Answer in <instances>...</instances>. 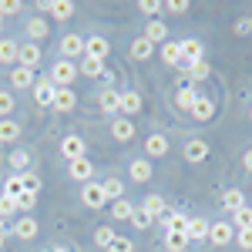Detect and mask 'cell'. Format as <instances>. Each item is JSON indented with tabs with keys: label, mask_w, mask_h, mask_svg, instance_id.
Segmentation results:
<instances>
[{
	"label": "cell",
	"mask_w": 252,
	"mask_h": 252,
	"mask_svg": "<svg viewBox=\"0 0 252 252\" xmlns=\"http://www.w3.org/2000/svg\"><path fill=\"white\" fill-rule=\"evenodd\" d=\"M34 202H37V195H34V192H24L17 198V209H34Z\"/></svg>",
	"instance_id": "obj_48"
},
{
	"label": "cell",
	"mask_w": 252,
	"mask_h": 252,
	"mask_svg": "<svg viewBox=\"0 0 252 252\" xmlns=\"http://www.w3.org/2000/svg\"><path fill=\"white\" fill-rule=\"evenodd\" d=\"M232 229L239 232V229H252V209H239V212H232Z\"/></svg>",
	"instance_id": "obj_33"
},
{
	"label": "cell",
	"mask_w": 252,
	"mask_h": 252,
	"mask_svg": "<svg viewBox=\"0 0 252 252\" xmlns=\"http://www.w3.org/2000/svg\"><path fill=\"white\" fill-rule=\"evenodd\" d=\"M161 61L165 64H182V40L175 44V40H165L161 44Z\"/></svg>",
	"instance_id": "obj_22"
},
{
	"label": "cell",
	"mask_w": 252,
	"mask_h": 252,
	"mask_svg": "<svg viewBox=\"0 0 252 252\" xmlns=\"http://www.w3.org/2000/svg\"><path fill=\"white\" fill-rule=\"evenodd\" d=\"M205 155H209V145H205L202 138H192V141H185V161L198 165V161H205Z\"/></svg>",
	"instance_id": "obj_6"
},
{
	"label": "cell",
	"mask_w": 252,
	"mask_h": 252,
	"mask_svg": "<svg viewBox=\"0 0 252 252\" xmlns=\"http://www.w3.org/2000/svg\"><path fill=\"white\" fill-rule=\"evenodd\" d=\"M51 14H54V17H71V14H74V3H71V0H51Z\"/></svg>",
	"instance_id": "obj_36"
},
{
	"label": "cell",
	"mask_w": 252,
	"mask_h": 252,
	"mask_svg": "<svg viewBox=\"0 0 252 252\" xmlns=\"http://www.w3.org/2000/svg\"><path fill=\"white\" fill-rule=\"evenodd\" d=\"M17 51H20V44L17 40H0V64H10V61H17Z\"/></svg>",
	"instance_id": "obj_29"
},
{
	"label": "cell",
	"mask_w": 252,
	"mask_h": 252,
	"mask_svg": "<svg viewBox=\"0 0 252 252\" xmlns=\"http://www.w3.org/2000/svg\"><path fill=\"white\" fill-rule=\"evenodd\" d=\"M128 175H131V182H135V185L148 182V178H152V161H148V158H135V161L128 165Z\"/></svg>",
	"instance_id": "obj_10"
},
{
	"label": "cell",
	"mask_w": 252,
	"mask_h": 252,
	"mask_svg": "<svg viewBox=\"0 0 252 252\" xmlns=\"http://www.w3.org/2000/svg\"><path fill=\"white\" fill-rule=\"evenodd\" d=\"M249 118H252V111H249Z\"/></svg>",
	"instance_id": "obj_57"
},
{
	"label": "cell",
	"mask_w": 252,
	"mask_h": 252,
	"mask_svg": "<svg viewBox=\"0 0 252 252\" xmlns=\"http://www.w3.org/2000/svg\"><path fill=\"white\" fill-rule=\"evenodd\" d=\"M128 222H131V225H135V229H148V225H152V215L145 212V209H135V212H131V219H128Z\"/></svg>",
	"instance_id": "obj_40"
},
{
	"label": "cell",
	"mask_w": 252,
	"mask_h": 252,
	"mask_svg": "<svg viewBox=\"0 0 252 252\" xmlns=\"http://www.w3.org/2000/svg\"><path fill=\"white\" fill-rule=\"evenodd\" d=\"M44 252H51V249H44Z\"/></svg>",
	"instance_id": "obj_56"
},
{
	"label": "cell",
	"mask_w": 252,
	"mask_h": 252,
	"mask_svg": "<svg viewBox=\"0 0 252 252\" xmlns=\"http://www.w3.org/2000/svg\"><path fill=\"white\" fill-rule=\"evenodd\" d=\"M14 212H17V202H10V198L0 195V219H10Z\"/></svg>",
	"instance_id": "obj_44"
},
{
	"label": "cell",
	"mask_w": 252,
	"mask_h": 252,
	"mask_svg": "<svg viewBox=\"0 0 252 252\" xmlns=\"http://www.w3.org/2000/svg\"><path fill=\"white\" fill-rule=\"evenodd\" d=\"M0 246H3V235H0Z\"/></svg>",
	"instance_id": "obj_54"
},
{
	"label": "cell",
	"mask_w": 252,
	"mask_h": 252,
	"mask_svg": "<svg viewBox=\"0 0 252 252\" xmlns=\"http://www.w3.org/2000/svg\"><path fill=\"white\" fill-rule=\"evenodd\" d=\"M195 97H198V91H195V88H189V84H185V88H182V91H178V97H175V101H178V108H185V111H192Z\"/></svg>",
	"instance_id": "obj_34"
},
{
	"label": "cell",
	"mask_w": 252,
	"mask_h": 252,
	"mask_svg": "<svg viewBox=\"0 0 252 252\" xmlns=\"http://www.w3.org/2000/svg\"><path fill=\"white\" fill-rule=\"evenodd\" d=\"M74 104H78V94L71 88H58L54 91V111H71Z\"/></svg>",
	"instance_id": "obj_14"
},
{
	"label": "cell",
	"mask_w": 252,
	"mask_h": 252,
	"mask_svg": "<svg viewBox=\"0 0 252 252\" xmlns=\"http://www.w3.org/2000/svg\"><path fill=\"white\" fill-rule=\"evenodd\" d=\"M10 84L20 88V91L31 88V84H34V71H31V67H14V71H10Z\"/></svg>",
	"instance_id": "obj_23"
},
{
	"label": "cell",
	"mask_w": 252,
	"mask_h": 252,
	"mask_svg": "<svg viewBox=\"0 0 252 252\" xmlns=\"http://www.w3.org/2000/svg\"><path fill=\"white\" fill-rule=\"evenodd\" d=\"M209 239H212L215 246H229L235 239V229L229 222H215V225H209Z\"/></svg>",
	"instance_id": "obj_5"
},
{
	"label": "cell",
	"mask_w": 252,
	"mask_h": 252,
	"mask_svg": "<svg viewBox=\"0 0 252 252\" xmlns=\"http://www.w3.org/2000/svg\"><path fill=\"white\" fill-rule=\"evenodd\" d=\"M10 111H14V97L7 91H0V115H10Z\"/></svg>",
	"instance_id": "obj_47"
},
{
	"label": "cell",
	"mask_w": 252,
	"mask_h": 252,
	"mask_svg": "<svg viewBox=\"0 0 252 252\" xmlns=\"http://www.w3.org/2000/svg\"><path fill=\"white\" fill-rule=\"evenodd\" d=\"M168 10H172V14H185V10H189V3H185V0H172V3H168Z\"/></svg>",
	"instance_id": "obj_50"
},
{
	"label": "cell",
	"mask_w": 252,
	"mask_h": 252,
	"mask_svg": "<svg viewBox=\"0 0 252 252\" xmlns=\"http://www.w3.org/2000/svg\"><path fill=\"white\" fill-rule=\"evenodd\" d=\"M145 152H148L152 158L168 155V138H165V135H152L148 141H145Z\"/></svg>",
	"instance_id": "obj_21"
},
{
	"label": "cell",
	"mask_w": 252,
	"mask_h": 252,
	"mask_svg": "<svg viewBox=\"0 0 252 252\" xmlns=\"http://www.w3.org/2000/svg\"><path fill=\"white\" fill-rule=\"evenodd\" d=\"M161 225H165V232H189V219L182 212H165L161 215Z\"/></svg>",
	"instance_id": "obj_12"
},
{
	"label": "cell",
	"mask_w": 252,
	"mask_h": 252,
	"mask_svg": "<svg viewBox=\"0 0 252 252\" xmlns=\"http://www.w3.org/2000/svg\"><path fill=\"white\" fill-rule=\"evenodd\" d=\"M145 37L152 40V44H165V40H168V27H165V20H148Z\"/></svg>",
	"instance_id": "obj_18"
},
{
	"label": "cell",
	"mask_w": 252,
	"mask_h": 252,
	"mask_svg": "<svg viewBox=\"0 0 252 252\" xmlns=\"http://www.w3.org/2000/svg\"><path fill=\"white\" fill-rule=\"evenodd\" d=\"M67 172L74 182H88L91 175H94V165L88 161V158H74V161H67Z\"/></svg>",
	"instance_id": "obj_7"
},
{
	"label": "cell",
	"mask_w": 252,
	"mask_h": 252,
	"mask_svg": "<svg viewBox=\"0 0 252 252\" xmlns=\"http://www.w3.org/2000/svg\"><path fill=\"white\" fill-rule=\"evenodd\" d=\"M47 31H51V27H47V20H27V34H31L34 40L47 37Z\"/></svg>",
	"instance_id": "obj_39"
},
{
	"label": "cell",
	"mask_w": 252,
	"mask_h": 252,
	"mask_svg": "<svg viewBox=\"0 0 252 252\" xmlns=\"http://www.w3.org/2000/svg\"><path fill=\"white\" fill-rule=\"evenodd\" d=\"M111 239H115V232H111L108 225H101V229L94 232V246H101V249H108V246H111Z\"/></svg>",
	"instance_id": "obj_42"
},
{
	"label": "cell",
	"mask_w": 252,
	"mask_h": 252,
	"mask_svg": "<svg viewBox=\"0 0 252 252\" xmlns=\"http://www.w3.org/2000/svg\"><path fill=\"white\" fill-rule=\"evenodd\" d=\"M17 138H20V125L10 121V118H3L0 121V141H17Z\"/></svg>",
	"instance_id": "obj_30"
},
{
	"label": "cell",
	"mask_w": 252,
	"mask_h": 252,
	"mask_svg": "<svg viewBox=\"0 0 252 252\" xmlns=\"http://www.w3.org/2000/svg\"><path fill=\"white\" fill-rule=\"evenodd\" d=\"M202 40H182V67H189V64H195V61H202Z\"/></svg>",
	"instance_id": "obj_8"
},
{
	"label": "cell",
	"mask_w": 252,
	"mask_h": 252,
	"mask_svg": "<svg viewBox=\"0 0 252 252\" xmlns=\"http://www.w3.org/2000/svg\"><path fill=\"white\" fill-rule=\"evenodd\" d=\"M152 54H155V44H152L148 37H135L131 40V58L135 61H148Z\"/></svg>",
	"instance_id": "obj_20"
},
{
	"label": "cell",
	"mask_w": 252,
	"mask_h": 252,
	"mask_svg": "<svg viewBox=\"0 0 252 252\" xmlns=\"http://www.w3.org/2000/svg\"><path fill=\"white\" fill-rule=\"evenodd\" d=\"M17 10H20L17 0H7V3H0V17H3V14H17Z\"/></svg>",
	"instance_id": "obj_49"
},
{
	"label": "cell",
	"mask_w": 252,
	"mask_h": 252,
	"mask_svg": "<svg viewBox=\"0 0 252 252\" xmlns=\"http://www.w3.org/2000/svg\"><path fill=\"white\" fill-rule=\"evenodd\" d=\"M131 212H135V205H131L128 198H118V202H111V215H115V219H131Z\"/></svg>",
	"instance_id": "obj_35"
},
{
	"label": "cell",
	"mask_w": 252,
	"mask_h": 252,
	"mask_svg": "<svg viewBox=\"0 0 252 252\" xmlns=\"http://www.w3.org/2000/svg\"><path fill=\"white\" fill-rule=\"evenodd\" d=\"M141 111V94L138 91H125L121 94V115H138Z\"/></svg>",
	"instance_id": "obj_24"
},
{
	"label": "cell",
	"mask_w": 252,
	"mask_h": 252,
	"mask_svg": "<svg viewBox=\"0 0 252 252\" xmlns=\"http://www.w3.org/2000/svg\"><path fill=\"white\" fill-rule=\"evenodd\" d=\"M24 192H27V182H24V175H14V178H7V182H3V198L17 202Z\"/></svg>",
	"instance_id": "obj_13"
},
{
	"label": "cell",
	"mask_w": 252,
	"mask_h": 252,
	"mask_svg": "<svg viewBox=\"0 0 252 252\" xmlns=\"http://www.w3.org/2000/svg\"><path fill=\"white\" fill-rule=\"evenodd\" d=\"M10 165H14V168H27V165H31V152H14V155H10Z\"/></svg>",
	"instance_id": "obj_43"
},
{
	"label": "cell",
	"mask_w": 252,
	"mask_h": 252,
	"mask_svg": "<svg viewBox=\"0 0 252 252\" xmlns=\"http://www.w3.org/2000/svg\"><path fill=\"white\" fill-rule=\"evenodd\" d=\"M61 155L67 158V161L84 158V138H81V135H67L64 141H61Z\"/></svg>",
	"instance_id": "obj_3"
},
{
	"label": "cell",
	"mask_w": 252,
	"mask_h": 252,
	"mask_svg": "<svg viewBox=\"0 0 252 252\" xmlns=\"http://www.w3.org/2000/svg\"><path fill=\"white\" fill-rule=\"evenodd\" d=\"M17 61H20V67H31V71H34V67L40 64V47H37V44L20 47V51H17Z\"/></svg>",
	"instance_id": "obj_15"
},
{
	"label": "cell",
	"mask_w": 252,
	"mask_h": 252,
	"mask_svg": "<svg viewBox=\"0 0 252 252\" xmlns=\"http://www.w3.org/2000/svg\"><path fill=\"white\" fill-rule=\"evenodd\" d=\"M165 249L168 252H185L189 249V235L185 232H165Z\"/></svg>",
	"instance_id": "obj_25"
},
{
	"label": "cell",
	"mask_w": 252,
	"mask_h": 252,
	"mask_svg": "<svg viewBox=\"0 0 252 252\" xmlns=\"http://www.w3.org/2000/svg\"><path fill=\"white\" fill-rule=\"evenodd\" d=\"M189 239H209V222L205 219H189Z\"/></svg>",
	"instance_id": "obj_32"
},
{
	"label": "cell",
	"mask_w": 252,
	"mask_h": 252,
	"mask_svg": "<svg viewBox=\"0 0 252 252\" xmlns=\"http://www.w3.org/2000/svg\"><path fill=\"white\" fill-rule=\"evenodd\" d=\"M235 242H239L242 249H252V229H239V232H235Z\"/></svg>",
	"instance_id": "obj_46"
},
{
	"label": "cell",
	"mask_w": 252,
	"mask_h": 252,
	"mask_svg": "<svg viewBox=\"0 0 252 252\" xmlns=\"http://www.w3.org/2000/svg\"><path fill=\"white\" fill-rule=\"evenodd\" d=\"M78 74H88V78H104V61H97V58H81V67H78Z\"/></svg>",
	"instance_id": "obj_19"
},
{
	"label": "cell",
	"mask_w": 252,
	"mask_h": 252,
	"mask_svg": "<svg viewBox=\"0 0 252 252\" xmlns=\"http://www.w3.org/2000/svg\"><path fill=\"white\" fill-rule=\"evenodd\" d=\"M111 135H115L118 141H131V138H135V125H131L128 118H115V121H111Z\"/></svg>",
	"instance_id": "obj_17"
},
{
	"label": "cell",
	"mask_w": 252,
	"mask_h": 252,
	"mask_svg": "<svg viewBox=\"0 0 252 252\" xmlns=\"http://www.w3.org/2000/svg\"><path fill=\"white\" fill-rule=\"evenodd\" d=\"M14 235H17V239H34V235H37V222H34L31 215H24L17 225H14Z\"/></svg>",
	"instance_id": "obj_27"
},
{
	"label": "cell",
	"mask_w": 252,
	"mask_h": 252,
	"mask_svg": "<svg viewBox=\"0 0 252 252\" xmlns=\"http://www.w3.org/2000/svg\"><path fill=\"white\" fill-rule=\"evenodd\" d=\"M108 51H111V47H108V40L104 37H88L84 40V54H88V58H97V61H108Z\"/></svg>",
	"instance_id": "obj_9"
},
{
	"label": "cell",
	"mask_w": 252,
	"mask_h": 252,
	"mask_svg": "<svg viewBox=\"0 0 252 252\" xmlns=\"http://www.w3.org/2000/svg\"><path fill=\"white\" fill-rule=\"evenodd\" d=\"M141 209H145L148 215H161L165 212V202H161V195H148V198L141 202Z\"/></svg>",
	"instance_id": "obj_38"
},
{
	"label": "cell",
	"mask_w": 252,
	"mask_h": 252,
	"mask_svg": "<svg viewBox=\"0 0 252 252\" xmlns=\"http://www.w3.org/2000/svg\"><path fill=\"white\" fill-rule=\"evenodd\" d=\"M138 7H141V14H148V17H155V14H161V3H155V0H141Z\"/></svg>",
	"instance_id": "obj_45"
},
{
	"label": "cell",
	"mask_w": 252,
	"mask_h": 252,
	"mask_svg": "<svg viewBox=\"0 0 252 252\" xmlns=\"http://www.w3.org/2000/svg\"><path fill=\"white\" fill-rule=\"evenodd\" d=\"M0 235H3V219H0Z\"/></svg>",
	"instance_id": "obj_53"
},
{
	"label": "cell",
	"mask_w": 252,
	"mask_h": 252,
	"mask_svg": "<svg viewBox=\"0 0 252 252\" xmlns=\"http://www.w3.org/2000/svg\"><path fill=\"white\" fill-rule=\"evenodd\" d=\"M0 27H3V17H0Z\"/></svg>",
	"instance_id": "obj_55"
},
{
	"label": "cell",
	"mask_w": 252,
	"mask_h": 252,
	"mask_svg": "<svg viewBox=\"0 0 252 252\" xmlns=\"http://www.w3.org/2000/svg\"><path fill=\"white\" fill-rule=\"evenodd\" d=\"M81 198H84V205H88V209H104V205H108L104 189H101L97 182H88V185L81 189Z\"/></svg>",
	"instance_id": "obj_2"
},
{
	"label": "cell",
	"mask_w": 252,
	"mask_h": 252,
	"mask_svg": "<svg viewBox=\"0 0 252 252\" xmlns=\"http://www.w3.org/2000/svg\"><path fill=\"white\" fill-rule=\"evenodd\" d=\"M101 189H104V198H111V202L125 198V182H118V178H108V182H101Z\"/></svg>",
	"instance_id": "obj_28"
},
{
	"label": "cell",
	"mask_w": 252,
	"mask_h": 252,
	"mask_svg": "<svg viewBox=\"0 0 252 252\" xmlns=\"http://www.w3.org/2000/svg\"><path fill=\"white\" fill-rule=\"evenodd\" d=\"M101 108H104L108 115H118V111H121V94H118V91H104V94H101Z\"/></svg>",
	"instance_id": "obj_31"
},
{
	"label": "cell",
	"mask_w": 252,
	"mask_h": 252,
	"mask_svg": "<svg viewBox=\"0 0 252 252\" xmlns=\"http://www.w3.org/2000/svg\"><path fill=\"white\" fill-rule=\"evenodd\" d=\"M242 168H246V172H252V152H246V155H242Z\"/></svg>",
	"instance_id": "obj_52"
},
{
	"label": "cell",
	"mask_w": 252,
	"mask_h": 252,
	"mask_svg": "<svg viewBox=\"0 0 252 252\" xmlns=\"http://www.w3.org/2000/svg\"><path fill=\"white\" fill-rule=\"evenodd\" d=\"M249 31H252V17H246V20L235 24V34H249Z\"/></svg>",
	"instance_id": "obj_51"
},
{
	"label": "cell",
	"mask_w": 252,
	"mask_h": 252,
	"mask_svg": "<svg viewBox=\"0 0 252 252\" xmlns=\"http://www.w3.org/2000/svg\"><path fill=\"white\" fill-rule=\"evenodd\" d=\"M185 71L192 74V81H205V78H209V61H205V58L195 61V64H189V67H185Z\"/></svg>",
	"instance_id": "obj_37"
},
{
	"label": "cell",
	"mask_w": 252,
	"mask_h": 252,
	"mask_svg": "<svg viewBox=\"0 0 252 252\" xmlns=\"http://www.w3.org/2000/svg\"><path fill=\"white\" fill-rule=\"evenodd\" d=\"M54 91H58V88L51 84V78L37 81V84H34V101H37L40 108H51V104H54Z\"/></svg>",
	"instance_id": "obj_4"
},
{
	"label": "cell",
	"mask_w": 252,
	"mask_h": 252,
	"mask_svg": "<svg viewBox=\"0 0 252 252\" xmlns=\"http://www.w3.org/2000/svg\"><path fill=\"white\" fill-rule=\"evenodd\" d=\"M212 115H215V101H212V97H205V94H198V97H195V104H192V118H195V121H209Z\"/></svg>",
	"instance_id": "obj_11"
},
{
	"label": "cell",
	"mask_w": 252,
	"mask_h": 252,
	"mask_svg": "<svg viewBox=\"0 0 252 252\" xmlns=\"http://www.w3.org/2000/svg\"><path fill=\"white\" fill-rule=\"evenodd\" d=\"M222 205H225L229 212H239V209H246V195L239 192V189H229V192L222 195Z\"/></svg>",
	"instance_id": "obj_26"
},
{
	"label": "cell",
	"mask_w": 252,
	"mask_h": 252,
	"mask_svg": "<svg viewBox=\"0 0 252 252\" xmlns=\"http://www.w3.org/2000/svg\"><path fill=\"white\" fill-rule=\"evenodd\" d=\"M135 249V242L131 239H125V235H115L111 239V246H108V252H131Z\"/></svg>",
	"instance_id": "obj_41"
},
{
	"label": "cell",
	"mask_w": 252,
	"mask_h": 252,
	"mask_svg": "<svg viewBox=\"0 0 252 252\" xmlns=\"http://www.w3.org/2000/svg\"><path fill=\"white\" fill-rule=\"evenodd\" d=\"M74 78H78V67L71 61H54V67H51V84L54 88H67Z\"/></svg>",
	"instance_id": "obj_1"
},
{
	"label": "cell",
	"mask_w": 252,
	"mask_h": 252,
	"mask_svg": "<svg viewBox=\"0 0 252 252\" xmlns=\"http://www.w3.org/2000/svg\"><path fill=\"white\" fill-rule=\"evenodd\" d=\"M61 51H64V61H67V58H78V54L84 58V40H81L78 34H67V37L61 40Z\"/></svg>",
	"instance_id": "obj_16"
}]
</instances>
